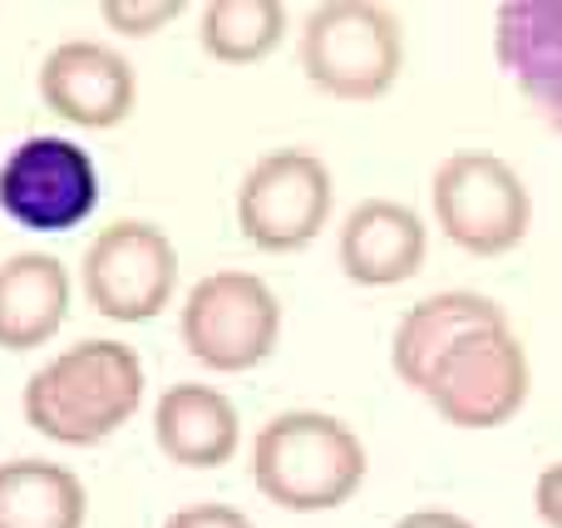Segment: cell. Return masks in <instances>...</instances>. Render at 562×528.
<instances>
[{"instance_id":"cell-6","label":"cell","mask_w":562,"mask_h":528,"mask_svg":"<svg viewBox=\"0 0 562 528\" xmlns=\"http://www.w3.org/2000/svg\"><path fill=\"white\" fill-rule=\"evenodd\" d=\"M419 395L454 430H498L533 395V361L514 322H494L469 332L435 361Z\"/></svg>"},{"instance_id":"cell-16","label":"cell","mask_w":562,"mask_h":528,"mask_svg":"<svg viewBox=\"0 0 562 528\" xmlns=\"http://www.w3.org/2000/svg\"><path fill=\"white\" fill-rule=\"evenodd\" d=\"M89 490L69 464L20 454L0 464V528H85Z\"/></svg>"},{"instance_id":"cell-1","label":"cell","mask_w":562,"mask_h":528,"mask_svg":"<svg viewBox=\"0 0 562 528\" xmlns=\"http://www.w3.org/2000/svg\"><path fill=\"white\" fill-rule=\"evenodd\" d=\"M144 391V356L114 336H89L30 371L20 391V415L49 445L89 450V445L114 440L134 420Z\"/></svg>"},{"instance_id":"cell-11","label":"cell","mask_w":562,"mask_h":528,"mask_svg":"<svg viewBox=\"0 0 562 528\" xmlns=\"http://www.w3.org/2000/svg\"><path fill=\"white\" fill-rule=\"evenodd\" d=\"M429 223L395 198H360L336 233V262L356 287H400L425 267Z\"/></svg>"},{"instance_id":"cell-18","label":"cell","mask_w":562,"mask_h":528,"mask_svg":"<svg viewBox=\"0 0 562 528\" xmlns=\"http://www.w3.org/2000/svg\"><path fill=\"white\" fill-rule=\"evenodd\" d=\"M188 10V0H99V20L104 30L124 40H148L158 30H168Z\"/></svg>"},{"instance_id":"cell-19","label":"cell","mask_w":562,"mask_h":528,"mask_svg":"<svg viewBox=\"0 0 562 528\" xmlns=\"http://www.w3.org/2000/svg\"><path fill=\"white\" fill-rule=\"evenodd\" d=\"M164 528H257V524L247 519L243 509H233V504L203 499V504H183V509H173L164 519Z\"/></svg>"},{"instance_id":"cell-5","label":"cell","mask_w":562,"mask_h":528,"mask_svg":"<svg viewBox=\"0 0 562 528\" xmlns=\"http://www.w3.org/2000/svg\"><path fill=\"white\" fill-rule=\"evenodd\" d=\"M178 336L203 371H257L281 346V296L267 277L243 272V267L207 272L188 287L178 306Z\"/></svg>"},{"instance_id":"cell-4","label":"cell","mask_w":562,"mask_h":528,"mask_svg":"<svg viewBox=\"0 0 562 528\" xmlns=\"http://www.w3.org/2000/svg\"><path fill=\"white\" fill-rule=\"evenodd\" d=\"M435 227L469 257H508L533 227V193L508 158L459 148L429 178Z\"/></svg>"},{"instance_id":"cell-10","label":"cell","mask_w":562,"mask_h":528,"mask_svg":"<svg viewBox=\"0 0 562 528\" xmlns=\"http://www.w3.org/2000/svg\"><path fill=\"white\" fill-rule=\"evenodd\" d=\"M35 89L55 119H65L69 128H94V134L128 124L138 104L134 65L124 49L104 45V40H59L40 59Z\"/></svg>"},{"instance_id":"cell-3","label":"cell","mask_w":562,"mask_h":528,"mask_svg":"<svg viewBox=\"0 0 562 528\" xmlns=\"http://www.w3.org/2000/svg\"><path fill=\"white\" fill-rule=\"evenodd\" d=\"M301 75L311 89L346 104H370L405 69V20L380 0H326L301 20Z\"/></svg>"},{"instance_id":"cell-14","label":"cell","mask_w":562,"mask_h":528,"mask_svg":"<svg viewBox=\"0 0 562 528\" xmlns=\"http://www.w3.org/2000/svg\"><path fill=\"white\" fill-rule=\"evenodd\" d=\"M75 302V277L55 252H15L0 262V351L25 356L59 336Z\"/></svg>"},{"instance_id":"cell-13","label":"cell","mask_w":562,"mask_h":528,"mask_svg":"<svg viewBox=\"0 0 562 528\" xmlns=\"http://www.w3.org/2000/svg\"><path fill=\"white\" fill-rule=\"evenodd\" d=\"M154 445L183 470H223L243 450V415L217 385L173 381L154 401Z\"/></svg>"},{"instance_id":"cell-21","label":"cell","mask_w":562,"mask_h":528,"mask_svg":"<svg viewBox=\"0 0 562 528\" xmlns=\"http://www.w3.org/2000/svg\"><path fill=\"white\" fill-rule=\"evenodd\" d=\"M390 528H479V524L464 519V514H454V509H409Z\"/></svg>"},{"instance_id":"cell-2","label":"cell","mask_w":562,"mask_h":528,"mask_svg":"<svg viewBox=\"0 0 562 528\" xmlns=\"http://www.w3.org/2000/svg\"><path fill=\"white\" fill-rule=\"evenodd\" d=\"M370 454L340 415L281 411L252 440V484L286 514H330L360 494Z\"/></svg>"},{"instance_id":"cell-8","label":"cell","mask_w":562,"mask_h":528,"mask_svg":"<svg viewBox=\"0 0 562 528\" xmlns=\"http://www.w3.org/2000/svg\"><path fill=\"white\" fill-rule=\"evenodd\" d=\"M336 207V178L311 148H272L243 173L237 188V227L267 257H291L321 237Z\"/></svg>"},{"instance_id":"cell-17","label":"cell","mask_w":562,"mask_h":528,"mask_svg":"<svg viewBox=\"0 0 562 528\" xmlns=\"http://www.w3.org/2000/svg\"><path fill=\"white\" fill-rule=\"evenodd\" d=\"M286 40V5L281 0H213L203 5V25H198V45L217 65H262L277 55Z\"/></svg>"},{"instance_id":"cell-12","label":"cell","mask_w":562,"mask_h":528,"mask_svg":"<svg viewBox=\"0 0 562 528\" xmlns=\"http://www.w3.org/2000/svg\"><path fill=\"white\" fill-rule=\"evenodd\" d=\"M494 59L538 119L562 134V0H504L494 10Z\"/></svg>"},{"instance_id":"cell-20","label":"cell","mask_w":562,"mask_h":528,"mask_svg":"<svg viewBox=\"0 0 562 528\" xmlns=\"http://www.w3.org/2000/svg\"><path fill=\"white\" fill-rule=\"evenodd\" d=\"M533 514L548 528H562V460H553L533 484Z\"/></svg>"},{"instance_id":"cell-15","label":"cell","mask_w":562,"mask_h":528,"mask_svg":"<svg viewBox=\"0 0 562 528\" xmlns=\"http://www.w3.org/2000/svg\"><path fill=\"white\" fill-rule=\"evenodd\" d=\"M508 322V312L484 292H435L419 296L405 316H400L395 336H390V371L400 375V385L419 391L425 375L435 371V361L454 341H464L479 326Z\"/></svg>"},{"instance_id":"cell-7","label":"cell","mask_w":562,"mask_h":528,"mask_svg":"<svg viewBox=\"0 0 562 528\" xmlns=\"http://www.w3.org/2000/svg\"><path fill=\"white\" fill-rule=\"evenodd\" d=\"M85 302L104 322L144 326L164 316V306L178 292V247L148 217H114L85 247L79 267Z\"/></svg>"},{"instance_id":"cell-9","label":"cell","mask_w":562,"mask_h":528,"mask_svg":"<svg viewBox=\"0 0 562 528\" xmlns=\"http://www.w3.org/2000/svg\"><path fill=\"white\" fill-rule=\"evenodd\" d=\"M99 207V164L65 134H30L0 164V213L25 233H69Z\"/></svg>"}]
</instances>
